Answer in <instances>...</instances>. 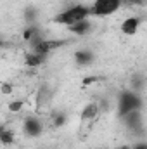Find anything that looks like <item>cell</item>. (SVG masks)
Instances as JSON below:
<instances>
[{
	"instance_id": "12",
	"label": "cell",
	"mask_w": 147,
	"mask_h": 149,
	"mask_svg": "<svg viewBox=\"0 0 147 149\" xmlns=\"http://www.w3.org/2000/svg\"><path fill=\"white\" fill-rule=\"evenodd\" d=\"M146 83H147L146 76L142 73H137V74H133L132 80H130V88L135 90V92H142V90L146 88Z\"/></svg>"
},
{
	"instance_id": "1",
	"label": "cell",
	"mask_w": 147,
	"mask_h": 149,
	"mask_svg": "<svg viewBox=\"0 0 147 149\" xmlns=\"http://www.w3.org/2000/svg\"><path fill=\"white\" fill-rule=\"evenodd\" d=\"M90 7L88 5H83V3H76V5H69L66 7L62 12H59L55 16V23L59 24H64L66 28L73 26L80 21H85V19H90Z\"/></svg>"
},
{
	"instance_id": "6",
	"label": "cell",
	"mask_w": 147,
	"mask_h": 149,
	"mask_svg": "<svg viewBox=\"0 0 147 149\" xmlns=\"http://www.w3.org/2000/svg\"><path fill=\"white\" fill-rule=\"evenodd\" d=\"M52 99H54V88H50L49 85H42L35 94V104L38 108L49 106L52 102Z\"/></svg>"
},
{
	"instance_id": "3",
	"label": "cell",
	"mask_w": 147,
	"mask_h": 149,
	"mask_svg": "<svg viewBox=\"0 0 147 149\" xmlns=\"http://www.w3.org/2000/svg\"><path fill=\"white\" fill-rule=\"evenodd\" d=\"M123 3H125L123 0H94V3L90 5V16L92 17L112 16L121 9Z\"/></svg>"
},
{
	"instance_id": "15",
	"label": "cell",
	"mask_w": 147,
	"mask_h": 149,
	"mask_svg": "<svg viewBox=\"0 0 147 149\" xmlns=\"http://www.w3.org/2000/svg\"><path fill=\"white\" fill-rule=\"evenodd\" d=\"M23 108H24V101L23 99H14V101L9 102V109L12 113H19Z\"/></svg>"
},
{
	"instance_id": "10",
	"label": "cell",
	"mask_w": 147,
	"mask_h": 149,
	"mask_svg": "<svg viewBox=\"0 0 147 149\" xmlns=\"http://www.w3.org/2000/svg\"><path fill=\"white\" fill-rule=\"evenodd\" d=\"M74 61L78 66H88L94 63V52L88 49H80L74 52Z\"/></svg>"
},
{
	"instance_id": "18",
	"label": "cell",
	"mask_w": 147,
	"mask_h": 149,
	"mask_svg": "<svg viewBox=\"0 0 147 149\" xmlns=\"http://www.w3.org/2000/svg\"><path fill=\"white\" fill-rule=\"evenodd\" d=\"M97 149H111V148H97Z\"/></svg>"
},
{
	"instance_id": "4",
	"label": "cell",
	"mask_w": 147,
	"mask_h": 149,
	"mask_svg": "<svg viewBox=\"0 0 147 149\" xmlns=\"http://www.w3.org/2000/svg\"><path fill=\"white\" fill-rule=\"evenodd\" d=\"M23 130L28 137L37 139L43 134V123L38 116H26L24 121H23Z\"/></svg>"
},
{
	"instance_id": "16",
	"label": "cell",
	"mask_w": 147,
	"mask_h": 149,
	"mask_svg": "<svg viewBox=\"0 0 147 149\" xmlns=\"http://www.w3.org/2000/svg\"><path fill=\"white\" fill-rule=\"evenodd\" d=\"M132 149H147V141H139V142L132 144Z\"/></svg>"
},
{
	"instance_id": "9",
	"label": "cell",
	"mask_w": 147,
	"mask_h": 149,
	"mask_svg": "<svg viewBox=\"0 0 147 149\" xmlns=\"http://www.w3.org/2000/svg\"><path fill=\"white\" fill-rule=\"evenodd\" d=\"M45 59H47V56L30 50V52L26 54V57H24V64H26L28 68H31V70H37V68H40V66L45 63Z\"/></svg>"
},
{
	"instance_id": "19",
	"label": "cell",
	"mask_w": 147,
	"mask_h": 149,
	"mask_svg": "<svg viewBox=\"0 0 147 149\" xmlns=\"http://www.w3.org/2000/svg\"><path fill=\"white\" fill-rule=\"evenodd\" d=\"M123 2H130V0H123Z\"/></svg>"
},
{
	"instance_id": "11",
	"label": "cell",
	"mask_w": 147,
	"mask_h": 149,
	"mask_svg": "<svg viewBox=\"0 0 147 149\" xmlns=\"http://www.w3.org/2000/svg\"><path fill=\"white\" fill-rule=\"evenodd\" d=\"M99 114H101V108H99V104H97V102H88V104L81 109V120L90 121V120H95Z\"/></svg>"
},
{
	"instance_id": "7",
	"label": "cell",
	"mask_w": 147,
	"mask_h": 149,
	"mask_svg": "<svg viewBox=\"0 0 147 149\" xmlns=\"http://www.w3.org/2000/svg\"><path fill=\"white\" fill-rule=\"evenodd\" d=\"M140 24H142V19H140L139 16H130V17H126V19L121 23V33H125V35H128V37H133V35L139 31Z\"/></svg>"
},
{
	"instance_id": "5",
	"label": "cell",
	"mask_w": 147,
	"mask_h": 149,
	"mask_svg": "<svg viewBox=\"0 0 147 149\" xmlns=\"http://www.w3.org/2000/svg\"><path fill=\"white\" fill-rule=\"evenodd\" d=\"M121 120H123V123H125V127L128 130L137 132V130H142L144 128V114H142V109L128 113V114L121 116Z\"/></svg>"
},
{
	"instance_id": "2",
	"label": "cell",
	"mask_w": 147,
	"mask_h": 149,
	"mask_svg": "<svg viewBox=\"0 0 147 149\" xmlns=\"http://www.w3.org/2000/svg\"><path fill=\"white\" fill-rule=\"evenodd\" d=\"M142 97L139 95V92L132 90V88H125L119 92L118 99H116V111L118 116H125L132 111H137V109H142Z\"/></svg>"
},
{
	"instance_id": "14",
	"label": "cell",
	"mask_w": 147,
	"mask_h": 149,
	"mask_svg": "<svg viewBox=\"0 0 147 149\" xmlns=\"http://www.w3.org/2000/svg\"><path fill=\"white\" fill-rule=\"evenodd\" d=\"M0 141L3 146H10V144H14V134L7 128H2L0 130Z\"/></svg>"
},
{
	"instance_id": "13",
	"label": "cell",
	"mask_w": 147,
	"mask_h": 149,
	"mask_svg": "<svg viewBox=\"0 0 147 149\" xmlns=\"http://www.w3.org/2000/svg\"><path fill=\"white\" fill-rule=\"evenodd\" d=\"M66 121H68L66 113L57 111V113H54V114H52V127H54V128H61Z\"/></svg>"
},
{
	"instance_id": "8",
	"label": "cell",
	"mask_w": 147,
	"mask_h": 149,
	"mask_svg": "<svg viewBox=\"0 0 147 149\" xmlns=\"http://www.w3.org/2000/svg\"><path fill=\"white\" fill-rule=\"evenodd\" d=\"M92 28H94L92 21H90V19H85V21H80V23H76L73 26H69L68 31L73 33V35H76V37H83V35H88V33L92 31Z\"/></svg>"
},
{
	"instance_id": "17",
	"label": "cell",
	"mask_w": 147,
	"mask_h": 149,
	"mask_svg": "<svg viewBox=\"0 0 147 149\" xmlns=\"http://www.w3.org/2000/svg\"><path fill=\"white\" fill-rule=\"evenodd\" d=\"M2 92H3V94H10V92H12V85L7 83V81H3V83H2Z\"/></svg>"
}]
</instances>
